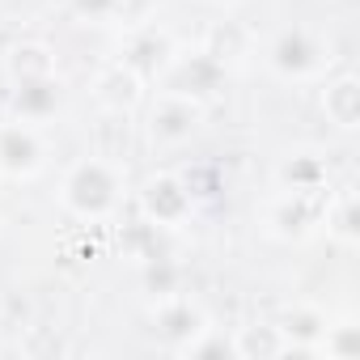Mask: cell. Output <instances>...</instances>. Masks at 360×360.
<instances>
[{
	"instance_id": "6da1fadb",
	"label": "cell",
	"mask_w": 360,
	"mask_h": 360,
	"mask_svg": "<svg viewBox=\"0 0 360 360\" xmlns=\"http://www.w3.org/2000/svg\"><path fill=\"white\" fill-rule=\"evenodd\" d=\"M119 204V165L89 153L64 178V208L81 221H102Z\"/></svg>"
},
{
	"instance_id": "7a4b0ae2",
	"label": "cell",
	"mask_w": 360,
	"mask_h": 360,
	"mask_svg": "<svg viewBox=\"0 0 360 360\" xmlns=\"http://www.w3.org/2000/svg\"><path fill=\"white\" fill-rule=\"evenodd\" d=\"M267 64H271V72L284 77V81H309V77H318V72L326 68V47H322V39H314L309 30L288 26V30H280V34L271 39Z\"/></svg>"
},
{
	"instance_id": "3957f363",
	"label": "cell",
	"mask_w": 360,
	"mask_h": 360,
	"mask_svg": "<svg viewBox=\"0 0 360 360\" xmlns=\"http://www.w3.org/2000/svg\"><path fill=\"white\" fill-rule=\"evenodd\" d=\"M200 123H204V106L195 98L169 94V89H161L148 110V136L157 144H183L200 131Z\"/></svg>"
},
{
	"instance_id": "277c9868",
	"label": "cell",
	"mask_w": 360,
	"mask_h": 360,
	"mask_svg": "<svg viewBox=\"0 0 360 360\" xmlns=\"http://www.w3.org/2000/svg\"><path fill=\"white\" fill-rule=\"evenodd\" d=\"M140 204L153 225H183L195 208V195L187 191V183L178 174H153L140 191Z\"/></svg>"
},
{
	"instance_id": "5b68a950",
	"label": "cell",
	"mask_w": 360,
	"mask_h": 360,
	"mask_svg": "<svg viewBox=\"0 0 360 360\" xmlns=\"http://www.w3.org/2000/svg\"><path fill=\"white\" fill-rule=\"evenodd\" d=\"M225 81V64H217L208 51H195V56H178L169 60V72H165V89L169 94H183V98H208L217 94Z\"/></svg>"
},
{
	"instance_id": "8992f818",
	"label": "cell",
	"mask_w": 360,
	"mask_h": 360,
	"mask_svg": "<svg viewBox=\"0 0 360 360\" xmlns=\"http://www.w3.org/2000/svg\"><path fill=\"white\" fill-rule=\"evenodd\" d=\"M43 165V140L30 123L13 119V123H0V174L9 178H30Z\"/></svg>"
},
{
	"instance_id": "52a82bcc",
	"label": "cell",
	"mask_w": 360,
	"mask_h": 360,
	"mask_svg": "<svg viewBox=\"0 0 360 360\" xmlns=\"http://www.w3.org/2000/svg\"><path fill=\"white\" fill-rule=\"evenodd\" d=\"M140 94H144V77H136L123 60L106 64V68L98 72V81H94V98L102 102V110H119V115H127V110H136Z\"/></svg>"
},
{
	"instance_id": "ba28073f",
	"label": "cell",
	"mask_w": 360,
	"mask_h": 360,
	"mask_svg": "<svg viewBox=\"0 0 360 360\" xmlns=\"http://www.w3.org/2000/svg\"><path fill=\"white\" fill-rule=\"evenodd\" d=\"M60 98H64V85L60 77H34V81H18L13 89V115L22 123H43L60 110Z\"/></svg>"
},
{
	"instance_id": "9c48e42d",
	"label": "cell",
	"mask_w": 360,
	"mask_h": 360,
	"mask_svg": "<svg viewBox=\"0 0 360 360\" xmlns=\"http://www.w3.org/2000/svg\"><path fill=\"white\" fill-rule=\"evenodd\" d=\"M174 56V43L165 30H131L127 43H123V64L136 72V77H153L169 64Z\"/></svg>"
},
{
	"instance_id": "30bf717a",
	"label": "cell",
	"mask_w": 360,
	"mask_h": 360,
	"mask_svg": "<svg viewBox=\"0 0 360 360\" xmlns=\"http://www.w3.org/2000/svg\"><path fill=\"white\" fill-rule=\"evenodd\" d=\"M153 322H157V335H161L165 343H174V347H183L191 335L204 330V314H200L191 301H183V297H165V301L157 305Z\"/></svg>"
},
{
	"instance_id": "8fae6325",
	"label": "cell",
	"mask_w": 360,
	"mask_h": 360,
	"mask_svg": "<svg viewBox=\"0 0 360 360\" xmlns=\"http://www.w3.org/2000/svg\"><path fill=\"white\" fill-rule=\"evenodd\" d=\"M314 221H318L314 195H297V191H284L267 212V225H271L276 238H305Z\"/></svg>"
},
{
	"instance_id": "7c38bea8",
	"label": "cell",
	"mask_w": 360,
	"mask_h": 360,
	"mask_svg": "<svg viewBox=\"0 0 360 360\" xmlns=\"http://www.w3.org/2000/svg\"><path fill=\"white\" fill-rule=\"evenodd\" d=\"M322 110H326V119H330L335 127L352 131V127L360 123V81H356V77H335V81H326V89H322Z\"/></svg>"
},
{
	"instance_id": "4fadbf2b",
	"label": "cell",
	"mask_w": 360,
	"mask_h": 360,
	"mask_svg": "<svg viewBox=\"0 0 360 360\" xmlns=\"http://www.w3.org/2000/svg\"><path fill=\"white\" fill-rule=\"evenodd\" d=\"M276 178H280V187H284V191L318 195L322 183H326V165H322L318 157H309V153H297V157H284V161H280Z\"/></svg>"
},
{
	"instance_id": "5bb4252c",
	"label": "cell",
	"mask_w": 360,
	"mask_h": 360,
	"mask_svg": "<svg viewBox=\"0 0 360 360\" xmlns=\"http://www.w3.org/2000/svg\"><path fill=\"white\" fill-rule=\"evenodd\" d=\"M5 68H9V81H13V85H18V81H34V77H51V72H56V56H51V47H43V43H18V47L9 51Z\"/></svg>"
},
{
	"instance_id": "9a60e30c",
	"label": "cell",
	"mask_w": 360,
	"mask_h": 360,
	"mask_svg": "<svg viewBox=\"0 0 360 360\" xmlns=\"http://www.w3.org/2000/svg\"><path fill=\"white\" fill-rule=\"evenodd\" d=\"M204 51H208L217 64H233V60H242V56L250 51V34H246L238 22H217V26L208 30V39H204Z\"/></svg>"
},
{
	"instance_id": "2e32d148",
	"label": "cell",
	"mask_w": 360,
	"mask_h": 360,
	"mask_svg": "<svg viewBox=\"0 0 360 360\" xmlns=\"http://www.w3.org/2000/svg\"><path fill=\"white\" fill-rule=\"evenodd\" d=\"M233 356H246V360H267V356H284V330L280 326H242L238 339H233Z\"/></svg>"
},
{
	"instance_id": "e0dca14e",
	"label": "cell",
	"mask_w": 360,
	"mask_h": 360,
	"mask_svg": "<svg viewBox=\"0 0 360 360\" xmlns=\"http://www.w3.org/2000/svg\"><path fill=\"white\" fill-rule=\"evenodd\" d=\"M322 352H326V356H339V360H352V356L360 352L356 326H326V330H322Z\"/></svg>"
},
{
	"instance_id": "ac0fdd59",
	"label": "cell",
	"mask_w": 360,
	"mask_h": 360,
	"mask_svg": "<svg viewBox=\"0 0 360 360\" xmlns=\"http://www.w3.org/2000/svg\"><path fill=\"white\" fill-rule=\"evenodd\" d=\"M330 229H335V238H343V242H356V200H343V204L335 208V217H330Z\"/></svg>"
},
{
	"instance_id": "d6986e66",
	"label": "cell",
	"mask_w": 360,
	"mask_h": 360,
	"mask_svg": "<svg viewBox=\"0 0 360 360\" xmlns=\"http://www.w3.org/2000/svg\"><path fill=\"white\" fill-rule=\"evenodd\" d=\"M72 9L89 22H106L115 9H119V0H72Z\"/></svg>"
},
{
	"instance_id": "ffe728a7",
	"label": "cell",
	"mask_w": 360,
	"mask_h": 360,
	"mask_svg": "<svg viewBox=\"0 0 360 360\" xmlns=\"http://www.w3.org/2000/svg\"><path fill=\"white\" fill-rule=\"evenodd\" d=\"M217 5H225V0H217Z\"/></svg>"
}]
</instances>
